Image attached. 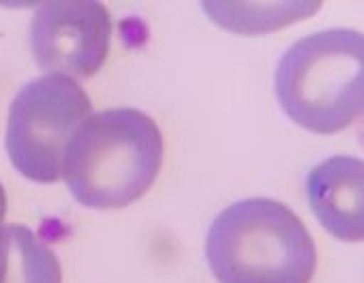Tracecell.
Instances as JSON below:
<instances>
[{"mask_svg":"<svg viewBox=\"0 0 364 283\" xmlns=\"http://www.w3.org/2000/svg\"><path fill=\"white\" fill-rule=\"evenodd\" d=\"M163 161L159 124L135 107L90 114L69 139L63 176L86 208H124L156 181Z\"/></svg>","mask_w":364,"mask_h":283,"instance_id":"cell-1","label":"cell"},{"mask_svg":"<svg viewBox=\"0 0 364 283\" xmlns=\"http://www.w3.org/2000/svg\"><path fill=\"white\" fill-rule=\"evenodd\" d=\"M206 260L219 283H311L317 251L289 206L251 198L217 215L206 238Z\"/></svg>","mask_w":364,"mask_h":283,"instance_id":"cell-2","label":"cell"},{"mask_svg":"<svg viewBox=\"0 0 364 283\" xmlns=\"http://www.w3.org/2000/svg\"><path fill=\"white\" fill-rule=\"evenodd\" d=\"M362 35L345 28L296 41L274 73L285 114L321 135L347 129L362 114Z\"/></svg>","mask_w":364,"mask_h":283,"instance_id":"cell-3","label":"cell"},{"mask_svg":"<svg viewBox=\"0 0 364 283\" xmlns=\"http://www.w3.org/2000/svg\"><path fill=\"white\" fill-rule=\"evenodd\" d=\"M90 110L88 92L69 75L28 82L9 107L5 146L14 168L28 181L58 183L69 139Z\"/></svg>","mask_w":364,"mask_h":283,"instance_id":"cell-4","label":"cell"},{"mask_svg":"<svg viewBox=\"0 0 364 283\" xmlns=\"http://www.w3.org/2000/svg\"><path fill=\"white\" fill-rule=\"evenodd\" d=\"M112 18L103 3H43L31 22V50L37 65L54 75L90 78L109 54Z\"/></svg>","mask_w":364,"mask_h":283,"instance_id":"cell-5","label":"cell"},{"mask_svg":"<svg viewBox=\"0 0 364 283\" xmlns=\"http://www.w3.org/2000/svg\"><path fill=\"white\" fill-rule=\"evenodd\" d=\"M306 198L319 223L338 240L360 242L364 236V178L355 157H332L306 176Z\"/></svg>","mask_w":364,"mask_h":283,"instance_id":"cell-6","label":"cell"},{"mask_svg":"<svg viewBox=\"0 0 364 283\" xmlns=\"http://www.w3.org/2000/svg\"><path fill=\"white\" fill-rule=\"evenodd\" d=\"M0 283H63L56 253L20 223L0 225Z\"/></svg>","mask_w":364,"mask_h":283,"instance_id":"cell-7","label":"cell"},{"mask_svg":"<svg viewBox=\"0 0 364 283\" xmlns=\"http://www.w3.org/2000/svg\"><path fill=\"white\" fill-rule=\"evenodd\" d=\"M5 213H7V193H5L3 185H0V221H3Z\"/></svg>","mask_w":364,"mask_h":283,"instance_id":"cell-8","label":"cell"}]
</instances>
